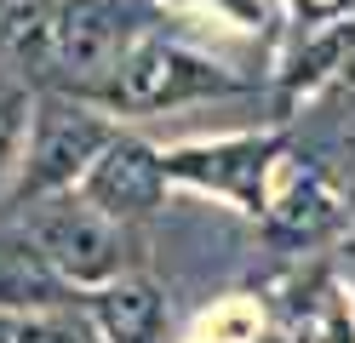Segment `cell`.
Instances as JSON below:
<instances>
[{"instance_id":"1","label":"cell","mask_w":355,"mask_h":343,"mask_svg":"<svg viewBox=\"0 0 355 343\" xmlns=\"http://www.w3.org/2000/svg\"><path fill=\"white\" fill-rule=\"evenodd\" d=\"M155 35H172L166 0H52L46 86L98 103L121 63Z\"/></svg>"},{"instance_id":"2","label":"cell","mask_w":355,"mask_h":343,"mask_svg":"<svg viewBox=\"0 0 355 343\" xmlns=\"http://www.w3.org/2000/svg\"><path fill=\"white\" fill-rule=\"evenodd\" d=\"M6 223L24 229L35 240V252L63 274V286L80 297L115 286L126 274H144V263H149V229H126L115 218H103L80 195L35 200L24 212H12Z\"/></svg>"},{"instance_id":"3","label":"cell","mask_w":355,"mask_h":343,"mask_svg":"<svg viewBox=\"0 0 355 343\" xmlns=\"http://www.w3.org/2000/svg\"><path fill=\"white\" fill-rule=\"evenodd\" d=\"M121 132V121L92 98H75V91L40 86L35 109H29V137H24V166H17L6 218L24 212L35 200H58L75 195L80 177L92 172V160L109 149V137Z\"/></svg>"},{"instance_id":"4","label":"cell","mask_w":355,"mask_h":343,"mask_svg":"<svg viewBox=\"0 0 355 343\" xmlns=\"http://www.w3.org/2000/svg\"><path fill=\"white\" fill-rule=\"evenodd\" d=\"M258 75L235 69L224 58H212L207 46H195L189 35H155L121 63V75L109 80L103 109L126 121V114H166V109H195V103H218V98H247Z\"/></svg>"},{"instance_id":"5","label":"cell","mask_w":355,"mask_h":343,"mask_svg":"<svg viewBox=\"0 0 355 343\" xmlns=\"http://www.w3.org/2000/svg\"><path fill=\"white\" fill-rule=\"evenodd\" d=\"M286 155V132L281 126H247V132H218V137H184L166 149V177L172 189L207 195L218 206L241 212L247 223L263 218L275 166Z\"/></svg>"},{"instance_id":"6","label":"cell","mask_w":355,"mask_h":343,"mask_svg":"<svg viewBox=\"0 0 355 343\" xmlns=\"http://www.w3.org/2000/svg\"><path fill=\"white\" fill-rule=\"evenodd\" d=\"M86 206H98L103 218H115L126 229H149L172 200V177H166V149L149 143L144 132L121 126L109 137V149L92 160V172L75 189Z\"/></svg>"},{"instance_id":"7","label":"cell","mask_w":355,"mask_h":343,"mask_svg":"<svg viewBox=\"0 0 355 343\" xmlns=\"http://www.w3.org/2000/svg\"><path fill=\"white\" fill-rule=\"evenodd\" d=\"M258 229L275 246H286V252H315V246H338L355 223H349L344 195L332 189V177L315 166V160H304L293 143H286Z\"/></svg>"},{"instance_id":"8","label":"cell","mask_w":355,"mask_h":343,"mask_svg":"<svg viewBox=\"0 0 355 343\" xmlns=\"http://www.w3.org/2000/svg\"><path fill=\"white\" fill-rule=\"evenodd\" d=\"M80 304V292L63 286V274L35 252L17 223H0V315H46Z\"/></svg>"},{"instance_id":"9","label":"cell","mask_w":355,"mask_h":343,"mask_svg":"<svg viewBox=\"0 0 355 343\" xmlns=\"http://www.w3.org/2000/svg\"><path fill=\"white\" fill-rule=\"evenodd\" d=\"M80 304L92 315V326L103 332V343H155L166 326V297L149 274H126L103 292H86Z\"/></svg>"},{"instance_id":"10","label":"cell","mask_w":355,"mask_h":343,"mask_svg":"<svg viewBox=\"0 0 355 343\" xmlns=\"http://www.w3.org/2000/svg\"><path fill=\"white\" fill-rule=\"evenodd\" d=\"M0 343H103L86 304L46 309V315H0Z\"/></svg>"},{"instance_id":"11","label":"cell","mask_w":355,"mask_h":343,"mask_svg":"<svg viewBox=\"0 0 355 343\" xmlns=\"http://www.w3.org/2000/svg\"><path fill=\"white\" fill-rule=\"evenodd\" d=\"M29 109H35V86L0 75V212L12 200L17 166H24V137H29Z\"/></svg>"},{"instance_id":"12","label":"cell","mask_w":355,"mask_h":343,"mask_svg":"<svg viewBox=\"0 0 355 343\" xmlns=\"http://www.w3.org/2000/svg\"><path fill=\"white\" fill-rule=\"evenodd\" d=\"M327 258H332V281H338V286H344V297L355 304V229H349V235L327 252Z\"/></svg>"}]
</instances>
